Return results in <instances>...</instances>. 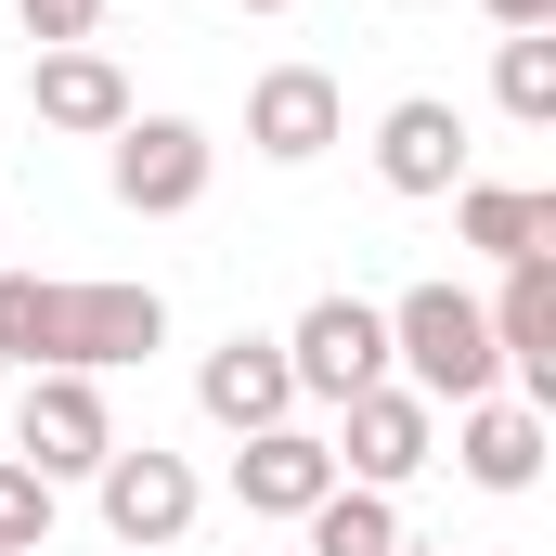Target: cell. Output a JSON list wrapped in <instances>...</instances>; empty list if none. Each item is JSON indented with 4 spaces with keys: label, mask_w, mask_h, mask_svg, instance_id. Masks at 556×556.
<instances>
[{
    "label": "cell",
    "mask_w": 556,
    "mask_h": 556,
    "mask_svg": "<svg viewBox=\"0 0 556 556\" xmlns=\"http://www.w3.org/2000/svg\"><path fill=\"white\" fill-rule=\"evenodd\" d=\"M168 337L155 285H65V273H0V376H117Z\"/></svg>",
    "instance_id": "cell-1"
},
{
    "label": "cell",
    "mask_w": 556,
    "mask_h": 556,
    "mask_svg": "<svg viewBox=\"0 0 556 556\" xmlns=\"http://www.w3.org/2000/svg\"><path fill=\"white\" fill-rule=\"evenodd\" d=\"M389 363L415 376V402H492L505 389V350H492V311L466 285H402L389 298Z\"/></svg>",
    "instance_id": "cell-2"
},
{
    "label": "cell",
    "mask_w": 556,
    "mask_h": 556,
    "mask_svg": "<svg viewBox=\"0 0 556 556\" xmlns=\"http://www.w3.org/2000/svg\"><path fill=\"white\" fill-rule=\"evenodd\" d=\"M285 376H298V402H363V389H389V311L376 298H311L298 311V337H285Z\"/></svg>",
    "instance_id": "cell-3"
},
{
    "label": "cell",
    "mask_w": 556,
    "mask_h": 556,
    "mask_svg": "<svg viewBox=\"0 0 556 556\" xmlns=\"http://www.w3.org/2000/svg\"><path fill=\"white\" fill-rule=\"evenodd\" d=\"M337 479H363V492H402L415 466H440V402L415 389H363V402H337Z\"/></svg>",
    "instance_id": "cell-4"
},
{
    "label": "cell",
    "mask_w": 556,
    "mask_h": 556,
    "mask_svg": "<svg viewBox=\"0 0 556 556\" xmlns=\"http://www.w3.org/2000/svg\"><path fill=\"white\" fill-rule=\"evenodd\" d=\"M13 453H26L39 479H91V466L117 453L104 376H26V402H13Z\"/></svg>",
    "instance_id": "cell-5"
},
{
    "label": "cell",
    "mask_w": 556,
    "mask_h": 556,
    "mask_svg": "<svg viewBox=\"0 0 556 556\" xmlns=\"http://www.w3.org/2000/svg\"><path fill=\"white\" fill-rule=\"evenodd\" d=\"M207 168H220V142L194 130V117H130V130H117V155H104L117 207H142V220H181V207L207 194Z\"/></svg>",
    "instance_id": "cell-6"
},
{
    "label": "cell",
    "mask_w": 556,
    "mask_h": 556,
    "mask_svg": "<svg viewBox=\"0 0 556 556\" xmlns=\"http://www.w3.org/2000/svg\"><path fill=\"white\" fill-rule=\"evenodd\" d=\"M91 492H104V531H117V544H181V531H194V505H207V492H194V466H181V453H155V440H117V453H104V466H91Z\"/></svg>",
    "instance_id": "cell-7"
},
{
    "label": "cell",
    "mask_w": 556,
    "mask_h": 556,
    "mask_svg": "<svg viewBox=\"0 0 556 556\" xmlns=\"http://www.w3.org/2000/svg\"><path fill=\"white\" fill-rule=\"evenodd\" d=\"M337 130H350V104H337V78H324V65H273V78L247 91V142H260L273 168H311Z\"/></svg>",
    "instance_id": "cell-8"
},
{
    "label": "cell",
    "mask_w": 556,
    "mask_h": 556,
    "mask_svg": "<svg viewBox=\"0 0 556 556\" xmlns=\"http://www.w3.org/2000/svg\"><path fill=\"white\" fill-rule=\"evenodd\" d=\"M376 181H389V194H453V181H466V117H453L440 91H402V104L376 117Z\"/></svg>",
    "instance_id": "cell-9"
},
{
    "label": "cell",
    "mask_w": 556,
    "mask_h": 556,
    "mask_svg": "<svg viewBox=\"0 0 556 556\" xmlns=\"http://www.w3.org/2000/svg\"><path fill=\"white\" fill-rule=\"evenodd\" d=\"M324 492H337V453H324L298 415H285V427H260V440L233 453V505H247V518H311Z\"/></svg>",
    "instance_id": "cell-10"
},
{
    "label": "cell",
    "mask_w": 556,
    "mask_h": 556,
    "mask_svg": "<svg viewBox=\"0 0 556 556\" xmlns=\"http://www.w3.org/2000/svg\"><path fill=\"white\" fill-rule=\"evenodd\" d=\"M194 402L233 427V440H260V427L298 415V376H285V337H220L207 350V376H194Z\"/></svg>",
    "instance_id": "cell-11"
},
{
    "label": "cell",
    "mask_w": 556,
    "mask_h": 556,
    "mask_svg": "<svg viewBox=\"0 0 556 556\" xmlns=\"http://www.w3.org/2000/svg\"><path fill=\"white\" fill-rule=\"evenodd\" d=\"M142 104H130V78L78 39V52H39V130H78V142H117Z\"/></svg>",
    "instance_id": "cell-12"
},
{
    "label": "cell",
    "mask_w": 556,
    "mask_h": 556,
    "mask_svg": "<svg viewBox=\"0 0 556 556\" xmlns=\"http://www.w3.org/2000/svg\"><path fill=\"white\" fill-rule=\"evenodd\" d=\"M453 466H466L479 492H531V479H544V415H531V402H505V389H492V402H466Z\"/></svg>",
    "instance_id": "cell-13"
},
{
    "label": "cell",
    "mask_w": 556,
    "mask_h": 556,
    "mask_svg": "<svg viewBox=\"0 0 556 556\" xmlns=\"http://www.w3.org/2000/svg\"><path fill=\"white\" fill-rule=\"evenodd\" d=\"M453 220L492 260H544L556 247V194H518V181H453Z\"/></svg>",
    "instance_id": "cell-14"
},
{
    "label": "cell",
    "mask_w": 556,
    "mask_h": 556,
    "mask_svg": "<svg viewBox=\"0 0 556 556\" xmlns=\"http://www.w3.org/2000/svg\"><path fill=\"white\" fill-rule=\"evenodd\" d=\"M298 531H311V556H402V505H389V492H363V479H337Z\"/></svg>",
    "instance_id": "cell-15"
},
{
    "label": "cell",
    "mask_w": 556,
    "mask_h": 556,
    "mask_svg": "<svg viewBox=\"0 0 556 556\" xmlns=\"http://www.w3.org/2000/svg\"><path fill=\"white\" fill-rule=\"evenodd\" d=\"M492 104H505L518 130H556V26H531V39L492 52Z\"/></svg>",
    "instance_id": "cell-16"
},
{
    "label": "cell",
    "mask_w": 556,
    "mask_h": 556,
    "mask_svg": "<svg viewBox=\"0 0 556 556\" xmlns=\"http://www.w3.org/2000/svg\"><path fill=\"white\" fill-rule=\"evenodd\" d=\"M52 544V479L26 453H0V556H39Z\"/></svg>",
    "instance_id": "cell-17"
},
{
    "label": "cell",
    "mask_w": 556,
    "mask_h": 556,
    "mask_svg": "<svg viewBox=\"0 0 556 556\" xmlns=\"http://www.w3.org/2000/svg\"><path fill=\"white\" fill-rule=\"evenodd\" d=\"M13 13H26V39H39V52H78V39L104 26V0H13Z\"/></svg>",
    "instance_id": "cell-18"
},
{
    "label": "cell",
    "mask_w": 556,
    "mask_h": 556,
    "mask_svg": "<svg viewBox=\"0 0 556 556\" xmlns=\"http://www.w3.org/2000/svg\"><path fill=\"white\" fill-rule=\"evenodd\" d=\"M492 26H505V39H531V26H556V0H492Z\"/></svg>",
    "instance_id": "cell-19"
},
{
    "label": "cell",
    "mask_w": 556,
    "mask_h": 556,
    "mask_svg": "<svg viewBox=\"0 0 556 556\" xmlns=\"http://www.w3.org/2000/svg\"><path fill=\"white\" fill-rule=\"evenodd\" d=\"M233 13H285V0H233Z\"/></svg>",
    "instance_id": "cell-20"
},
{
    "label": "cell",
    "mask_w": 556,
    "mask_h": 556,
    "mask_svg": "<svg viewBox=\"0 0 556 556\" xmlns=\"http://www.w3.org/2000/svg\"><path fill=\"white\" fill-rule=\"evenodd\" d=\"M402 556H427V544H402Z\"/></svg>",
    "instance_id": "cell-21"
}]
</instances>
